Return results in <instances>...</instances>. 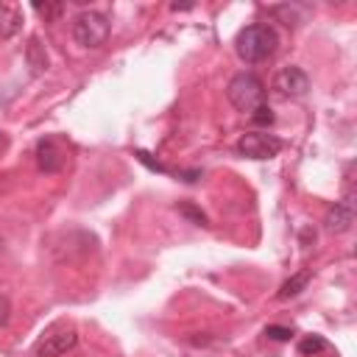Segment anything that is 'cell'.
Listing matches in <instances>:
<instances>
[{"mask_svg":"<svg viewBox=\"0 0 357 357\" xmlns=\"http://www.w3.org/2000/svg\"><path fill=\"white\" fill-rule=\"evenodd\" d=\"M324 223H326V229L335 231V234L351 229V223H354V192H351V190H346V198L337 201V204L326 212Z\"/></svg>","mask_w":357,"mask_h":357,"instance_id":"cell-6","label":"cell"},{"mask_svg":"<svg viewBox=\"0 0 357 357\" xmlns=\"http://www.w3.org/2000/svg\"><path fill=\"white\" fill-rule=\"evenodd\" d=\"M75 343H78V335H75L73 329L50 332V335H45V337L39 340L36 354H39V357H61V354L73 351V349H75Z\"/></svg>","mask_w":357,"mask_h":357,"instance_id":"cell-7","label":"cell"},{"mask_svg":"<svg viewBox=\"0 0 357 357\" xmlns=\"http://www.w3.org/2000/svg\"><path fill=\"white\" fill-rule=\"evenodd\" d=\"M22 28V14L14 6H0V39H11Z\"/></svg>","mask_w":357,"mask_h":357,"instance_id":"cell-10","label":"cell"},{"mask_svg":"<svg viewBox=\"0 0 357 357\" xmlns=\"http://www.w3.org/2000/svg\"><path fill=\"white\" fill-rule=\"evenodd\" d=\"M178 212H181L184 218H190L195 226H209V223H206V215H204L201 209H195L192 204H178Z\"/></svg>","mask_w":357,"mask_h":357,"instance_id":"cell-13","label":"cell"},{"mask_svg":"<svg viewBox=\"0 0 357 357\" xmlns=\"http://www.w3.org/2000/svg\"><path fill=\"white\" fill-rule=\"evenodd\" d=\"M3 148H6V134L0 131V151H3Z\"/></svg>","mask_w":357,"mask_h":357,"instance_id":"cell-19","label":"cell"},{"mask_svg":"<svg viewBox=\"0 0 357 357\" xmlns=\"http://www.w3.org/2000/svg\"><path fill=\"white\" fill-rule=\"evenodd\" d=\"M25 61H28V67H31V73H33V75L47 73L50 59H47L45 45L39 42V36H31V39H28V47H25Z\"/></svg>","mask_w":357,"mask_h":357,"instance_id":"cell-9","label":"cell"},{"mask_svg":"<svg viewBox=\"0 0 357 357\" xmlns=\"http://www.w3.org/2000/svg\"><path fill=\"white\" fill-rule=\"evenodd\" d=\"M0 251H3V240H0Z\"/></svg>","mask_w":357,"mask_h":357,"instance_id":"cell-20","label":"cell"},{"mask_svg":"<svg viewBox=\"0 0 357 357\" xmlns=\"http://www.w3.org/2000/svg\"><path fill=\"white\" fill-rule=\"evenodd\" d=\"M226 98L237 112L251 114L265 103V84L254 73H237L226 86Z\"/></svg>","mask_w":357,"mask_h":357,"instance_id":"cell-2","label":"cell"},{"mask_svg":"<svg viewBox=\"0 0 357 357\" xmlns=\"http://www.w3.org/2000/svg\"><path fill=\"white\" fill-rule=\"evenodd\" d=\"M276 50V33L268 25H245L234 36V53L245 64H257Z\"/></svg>","mask_w":357,"mask_h":357,"instance_id":"cell-1","label":"cell"},{"mask_svg":"<svg viewBox=\"0 0 357 357\" xmlns=\"http://www.w3.org/2000/svg\"><path fill=\"white\" fill-rule=\"evenodd\" d=\"M8 312H11V304H8L6 296H0V329L8 324Z\"/></svg>","mask_w":357,"mask_h":357,"instance_id":"cell-18","label":"cell"},{"mask_svg":"<svg viewBox=\"0 0 357 357\" xmlns=\"http://www.w3.org/2000/svg\"><path fill=\"white\" fill-rule=\"evenodd\" d=\"M273 89L284 98H304L307 89H310V78L301 67H284L276 73L273 78Z\"/></svg>","mask_w":357,"mask_h":357,"instance_id":"cell-5","label":"cell"},{"mask_svg":"<svg viewBox=\"0 0 357 357\" xmlns=\"http://www.w3.org/2000/svg\"><path fill=\"white\" fill-rule=\"evenodd\" d=\"M137 159H139L142 165H148L151 170H159V173H165V167H162L159 162H153V159H151V153H145V151H137Z\"/></svg>","mask_w":357,"mask_h":357,"instance_id":"cell-17","label":"cell"},{"mask_svg":"<svg viewBox=\"0 0 357 357\" xmlns=\"http://www.w3.org/2000/svg\"><path fill=\"white\" fill-rule=\"evenodd\" d=\"M307 282H310V271H301V273L290 276V279H287V282L279 287L276 298H293V296H298V293L307 287Z\"/></svg>","mask_w":357,"mask_h":357,"instance_id":"cell-11","label":"cell"},{"mask_svg":"<svg viewBox=\"0 0 357 357\" xmlns=\"http://www.w3.org/2000/svg\"><path fill=\"white\" fill-rule=\"evenodd\" d=\"M326 349H329V343L321 335H307V337L298 340V354H304V357H312V354L326 351Z\"/></svg>","mask_w":357,"mask_h":357,"instance_id":"cell-12","label":"cell"},{"mask_svg":"<svg viewBox=\"0 0 357 357\" xmlns=\"http://www.w3.org/2000/svg\"><path fill=\"white\" fill-rule=\"evenodd\" d=\"M282 151V139L262 131H248L237 139V153L245 159H273Z\"/></svg>","mask_w":357,"mask_h":357,"instance_id":"cell-4","label":"cell"},{"mask_svg":"<svg viewBox=\"0 0 357 357\" xmlns=\"http://www.w3.org/2000/svg\"><path fill=\"white\" fill-rule=\"evenodd\" d=\"M33 11L42 14L45 20H53V17L61 14V6H59V3H33Z\"/></svg>","mask_w":357,"mask_h":357,"instance_id":"cell-15","label":"cell"},{"mask_svg":"<svg viewBox=\"0 0 357 357\" xmlns=\"http://www.w3.org/2000/svg\"><path fill=\"white\" fill-rule=\"evenodd\" d=\"M73 39L81 47H100L109 39V20L100 11H84L73 22Z\"/></svg>","mask_w":357,"mask_h":357,"instance_id":"cell-3","label":"cell"},{"mask_svg":"<svg viewBox=\"0 0 357 357\" xmlns=\"http://www.w3.org/2000/svg\"><path fill=\"white\" fill-rule=\"evenodd\" d=\"M290 329L287 326H265V337H271V340H290Z\"/></svg>","mask_w":357,"mask_h":357,"instance_id":"cell-16","label":"cell"},{"mask_svg":"<svg viewBox=\"0 0 357 357\" xmlns=\"http://www.w3.org/2000/svg\"><path fill=\"white\" fill-rule=\"evenodd\" d=\"M251 120H254L257 126H271V123H273V112H271V106L262 103L259 109H254V112H251Z\"/></svg>","mask_w":357,"mask_h":357,"instance_id":"cell-14","label":"cell"},{"mask_svg":"<svg viewBox=\"0 0 357 357\" xmlns=\"http://www.w3.org/2000/svg\"><path fill=\"white\" fill-rule=\"evenodd\" d=\"M36 162H39V170L45 173H56L61 165H64V153L59 151V145L53 139H42L36 145Z\"/></svg>","mask_w":357,"mask_h":357,"instance_id":"cell-8","label":"cell"}]
</instances>
